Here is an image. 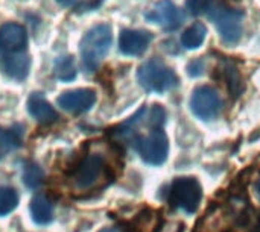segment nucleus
Here are the masks:
<instances>
[{"label":"nucleus","instance_id":"f257e3e1","mask_svg":"<svg viewBox=\"0 0 260 232\" xmlns=\"http://www.w3.org/2000/svg\"><path fill=\"white\" fill-rule=\"evenodd\" d=\"M113 43L111 27L108 24H98L87 30L81 40L82 67L87 73H94L105 59Z\"/></svg>","mask_w":260,"mask_h":232},{"label":"nucleus","instance_id":"f03ea898","mask_svg":"<svg viewBox=\"0 0 260 232\" xmlns=\"http://www.w3.org/2000/svg\"><path fill=\"white\" fill-rule=\"evenodd\" d=\"M139 84L149 93H166L178 85V76L161 59H149L137 70Z\"/></svg>","mask_w":260,"mask_h":232},{"label":"nucleus","instance_id":"7ed1b4c3","mask_svg":"<svg viewBox=\"0 0 260 232\" xmlns=\"http://www.w3.org/2000/svg\"><path fill=\"white\" fill-rule=\"evenodd\" d=\"M210 20L215 23L222 41L225 44L239 43L244 30V12L239 9L229 8L225 5H215L209 11Z\"/></svg>","mask_w":260,"mask_h":232},{"label":"nucleus","instance_id":"20e7f679","mask_svg":"<svg viewBox=\"0 0 260 232\" xmlns=\"http://www.w3.org/2000/svg\"><path fill=\"white\" fill-rule=\"evenodd\" d=\"M203 199V188L201 184L192 176H181L172 182L169 191L171 204L184 211L186 214H195L200 208Z\"/></svg>","mask_w":260,"mask_h":232},{"label":"nucleus","instance_id":"39448f33","mask_svg":"<svg viewBox=\"0 0 260 232\" xmlns=\"http://www.w3.org/2000/svg\"><path fill=\"white\" fill-rule=\"evenodd\" d=\"M137 152L149 166H161L169 155V140L163 129H152L148 135L137 138Z\"/></svg>","mask_w":260,"mask_h":232},{"label":"nucleus","instance_id":"423d86ee","mask_svg":"<svg viewBox=\"0 0 260 232\" xmlns=\"http://www.w3.org/2000/svg\"><path fill=\"white\" fill-rule=\"evenodd\" d=\"M190 109L198 119H201L204 122L215 120L222 109L221 94L209 85L198 87L192 93Z\"/></svg>","mask_w":260,"mask_h":232},{"label":"nucleus","instance_id":"0eeeda50","mask_svg":"<svg viewBox=\"0 0 260 232\" xmlns=\"http://www.w3.org/2000/svg\"><path fill=\"white\" fill-rule=\"evenodd\" d=\"M105 169V161L101 155L91 153L87 155L79 166L72 173V184L76 190H90L101 179Z\"/></svg>","mask_w":260,"mask_h":232},{"label":"nucleus","instance_id":"6e6552de","mask_svg":"<svg viewBox=\"0 0 260 232\" xmlns=\"http://www.w3.org/2000/svg\"><path fill=\"white\" fill-rule=\"evenodd\" d=\"M56 103L61 109L70 114H82L91 109V106L96 103V93L90 88H78L72 91L62 93Z\"/></svg>","mask_w":260,"mask_h":232},{"label":"nucleus","instance_id":"1a4fd4ad","mask_svg":"<svg viewBox=\"0 0 260 232\" xmlns=\"http://www.w3.org/2000/svg\"><path fill=\"white\" fill-rule=\"evenodd\" d=\"M146 18L165 30H175L183 23V12L169 0H161L154 5L151 11L146 12Z\"/></svg>","mask_w":260,"mask_h":232},{"label":"nucleus","instance_id":"9d476101","mask_svg":"<svg viewBox=\"0 0 260 232\" xmlns=\"http://www.w3.org/2000/svg\"><path fill=\"white\" fill-rule=\"evenodd\" d=\"M151 41H152V35L148 30L123 29L119 36V49L123 55L140 56L146 52Z\"/></svg>","mask_w":260,"mask_h":232},{"label":"nucleus","instance_id":"9b49d317","mask_svg":"<svg viewBox=\"0 0 260 232\" xmlns=\"http://www.w3.org/2000/svg\"><path fill=\"white\" fill-rule=\"evenodd\" d=\"M27 35L21 24L5 23L0 27V50L6 53H21L26 49Z\"/></svg>","mask_w":260,"mask_h":232},{"label":"nucleus","instance_id":"f8f14e48","mask_svg":"<svg viewBox=\"0 0 260 232\" xmlns=\"http://www.w3.org/2000/svg\"><path fill=\"white\" fill-rule=\"evenodd\" d=\"M27 111L30 117H34L38 123L49 125L56 122L58 114L55 108L46 100V97L41 93H32L27 99Z\"/></svg>","mask_w":260,"mask_h":232},{"label":"nucleus","instance_id":"ddd939ff","mask_svg":"<svg viewBox=\"0 0 260 232\" xmlns=\"http://www.w3.org/2000/svg\"><path fill=\"white\" fill-rule=\"evenodd\" d=\"M30 68V59L27 55L21 53H9L3 58V70L6 74L15 81H23Z\"/></svg>","mask_w":260,"mask_h":232},{"label":"nucleus","instance_id":"4468645a","mask_svg":"<svg viewBox=\"0 0 260 232\" xmlns=\"http://www.w3.org/2000/svg\"><path fill=\"white\" fill-rule=\"evenodd\" d=\"M30 216L37 225H49L53 219V205L44 195H37L30 201Z\"/></svg>","mask_w":260,"mask_h":232},{"label":"nucleus","instance_id":"2eb2a0df","mask_svg":"<svg viewBox=\"0 0 260 232\" xmlns=\"http://www.w3.org/2000/svg\"><path fill=\"white\" fill-rule=\"evenodd\" d=\"M23 135L24 129L21 126H14L0 134V160L23 144Z\"/></svg>","mask_w":260,"mask_h":232},{"label":"nucleus","instance_id":"dca6fc26","mask_svg":"<svg viewBox=\"0 0 260 232\" xmlns=\"http://www.w3.org/2000/svg\"><path fill=\"white\" fill-rule=\"evenodd\" d=\"M206 35H207V27L198 21L184 30V33L181 35V43L186 49L193 50V49H198L204 43Z\"/></svg>","mask_w":260,"mask_h":232},{"label":"nucleus","instance_id":"f3484780","mask_svg":"<svg viewBox=\"0 0 260 232\" xmlns=\"http://www.w3.org/2000/svg\"><path fill=\"white\" fill-rule=\"evenodd\" d=\"M53 73L62 82H70L76 78V65L73 56H59L53 62Z\"/></svg>","mask_w":260,"mask_h":232},{"label":"nucleus","instance_id":"a211bd4d","mask_svg":"<svg viewBox=\"0 0 260 232\" xmlns=\"http://www.w3.org/2000/svg\"><path fill=\"white\" fill-rule=\"evenodd\" d=\"M44 181V173L40 166L35 163H27L23 167V182L27 188H38Z\"/></svg>","mask_w":260,"mask_h":232},{"label":"nucleus","instance_id":"6ab92c4d","mask_svg":"<svg viewBox=\"0 0 260 232\" xmlns=\"http://www.w3.org/2000/svg\"><path fill=\"white\" fill-rule=\"evenodd\" d=\"M18 205V195L11 187H0V216L11 214Z\"/></svg>","mask_w":260,"mask_h":232},{"label":"nucleus","instance_id":"aec40b11","mask_svg":"<svg viewBox=\"0 0 260 232\" xmlns=\"http://www.w3.org/2000/svg\"><path fill=\"white\" fill-rule=\"evenodd\" d=\"M222 71H224V78H225L227 85H229L230 91L233 93V96H239V93L242 90V79H241V74H239L238 68L233 64L227 62L224 65Z\"/></svg>","mask_w":260,"mask_h":232},{"label":"nucleus","instance_id":"412c9836","mask_svg":"<svg viewBox=\"0 0 260 232\" xmlns=\"http://www.w3.org/2000/svg\"><path fill=\"white\" fill-rule=\"evenodd\" d=\"M146 123L151 129H163L166 123V111L160 105H154L149 109L146 108Z\"/></svg>","mask_w":260,"mask_h":232},{"label":"nucleus","instance_id":"4be33fe9","mask_svg":"<svg viewBox=\"0 0 260 232\" xmlns=\"http://www.w3.org/2000/svg\"><path fill=\"white\" fill-rule=\"evenodd\" d=\"M186 8L192 15H200L210 9V0H187Z\"/></svg>","mask_w":260,"mask_h":232},{"label":"nucleus","instance_id":"5701e85b","mask_svg":"<svg viewBox=\"0 0 260 232\" xmlns=\"http://www.w3.org/2000/svg\"><path fill=\"white\" fill-rule=\"evenodd\" d=\"M203 70H204V62H203V61H193V62L189 65V73H190L192 76L203 74Z\"/></svg>","mask_w":260,"mask_h":232},{"label":"nucleus","instance_id":"b1692460","mask_svg":"<svg viewBox=\"0 0 260 232\" xmlns=\"http://www.w3.org/2000/svg\"><path fill=\"white\" fill-rule=\"evenodd\" d=\"M99 232H120L117 228H105V229H102V231Z\"/></svg>","mask_w":260,"mask_h":232},{"label":"nucleus","instance_id":"393cba45","mask_svg":"<svg viewBox=\"0 0 260 232\" xmlns=\"http://www.w3.org/2000/svg\"><path fill=\"white\" fill-rule=\"evenodd\" d=\"M56 2H59L61 5H66V6H67V5H70L73 0H56Z\"/></svg>","mask_w":260,"mask_h":232},{"label":"nucleus","instance_id":"a878e982","mask_svg":"<svg viewBox=\"0 0 260 232\" xmlns=\"http://www.w3.org/2000/svg\"><path fill=\"white\" fill-rule=\"evenodd\" d=\"M253 232H260V220H259V223L256 225V228L253 229Z\"/></svg>","mask_w":260,"mask_h":232},{"label":"nucleus","instance_id":"bb28decb","mask_svg":"<svg viewBox=\"0 0 260 232\" xmlns=\"http://www.w3.org/2000/svg\"><path fill=\"white\" fill-rule=\"evenodd\" d=\"M257 193H259V196H260V179H259V182H257Z\"/></svg>","mask_w":260,"mask_h":232}]
</instances>
